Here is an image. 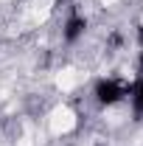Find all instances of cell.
<instances>
[{
  "label": "cell",
  "instance_id": "obj_5",
  "mask_svg": "<svg viewBox=\"0 0 143 146\" xmlns=\"http://www.w3.org/2000/svg\"><path fill=\"white\" fill-rule=\"evenodd\" d=\"M93 146H107V143H104V141H98V143H93Z\"/></svg>",
  "mask_w": 143,
  "mask_h": 146
},
{
  "label": "cell",
  "instance_id": "obj_4",
  "mask_svg": "<svg viewBox=\"0 0 143 146\" xmlns=\"http://www.w3.org/2000/svg\"><path fill=\"white\" fill-rule=\"evenodd\" d=\"M138 48H140V54H143V25H138Z\"/></svg>",
  "mask_w": 143,
  "mask_h": 146
},
{
  "label": "cell",
  "instance_id": "obj_2",
  "mask_svg": "<svg viewBox=\"0 0 143 146\" xmlns=\"http://www.w3.org/2000/svg\"><path fill=\"white\" fill-rule=\"evenodd\" d=\"M84 31H87V17H84V14H79V11H73L70 17L65 20L62 39H65L68 45H73V42H79V39L84 36Z\"/></svg>",
  "mask_w": 143,
  "mask_h": 146
},
{
  "label": "cell",
  "instance_id": "obj_3",
  "mask_svg": "<svg viewBox=\"0 0 143 146\" xmlns=\"http://www.w3.org/2000/svg\"><path fill=\"white\" fill-rule=\"evenodd\" d=\"M126 98L132 101V112L140 118L143 115V76H135V82L129 84V96Z\"/></svg>",
  "mask_w": 143,
  "mask_h": 146
},
{
  "label": "cell",
  "instance_id": "obj_1",
  "mask_svg": "<svg viewBox=\"0 0 143 146\" xmlns=\"http://www.w3.org/2000/svg\"><path fill=\"white\" fill-rule=\"evenodd\" d=\"M126 96H129V84L118 82V79H107L104 76V79H95V84H93V98L101 107H115Z\"/></svg>",
  "mask_w": 143,
  "mask_h": 146
}]
</instances>
